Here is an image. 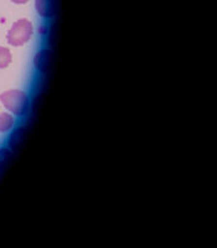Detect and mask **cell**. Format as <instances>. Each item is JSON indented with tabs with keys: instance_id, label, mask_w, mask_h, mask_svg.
Segmentation results:
<instances>
[{
	"instance_id": "1",
	"label": "cell",
	"mask_w": 217,
	"mask_h": 248,
	"mask_svg": "<svg viewBox=\"0 0 217 248\" xmlns=\"http://www.w3.org/2000/svg\"><path fill=\"white\" fill-rule=\"evenodd\" d=\"M0 102L14 116L23 117L30 107V98L24 91L9 90L0 94Z\"/></svg>"
},
{
	"instance_id": "2",
	"label": "cell",
	"mask_w": 217,
	"mask_h": 248,
	"mask_svg": "<svg viewBox=\"0 0 217 248\" xmlns=\"http://www.w3.org/2000/svg\"><path fill=\"white\" fill-rule=\"evenodd\" d=\"M34 34L32 24L26 19H19L13 24L6 35V40L12 46H23L28 43Z\"/></svg>"
},
{
	"instance_id": "3",
	"label": "cell",
	"mask_w": 217,
	"mask_h": 248,
	"mask_svg": "<svg viewBox=\"0 0 217 248\" xmlns=\"http://www.w3.org/2000/svg\"><path fill=\"white\" fill-rule=\"evenodd\" d=\"M35 6L40 16L45 19L54 17L57 10V0H36Z\"/></svg>"
},
{
	"instance_id": "4",
	"label": "cell",
	"mask_w": 217,
	"mask_h": 248,
	"mask_svg": "<svg viewBox=\"0 0 217 248\" xmlns=\"http://www.w3.org/2000/svg\"><path fill=\"white\" fill-rule=\"evenodd\" d=\"M51 60V51L47 48L40 50L34 57V66L39 72H46L50 66Z\"/></svg>"
},
{
	"instance_id": "5",
	"label": "cell",
	"mask_w": 217,
	"mask_h": 248,
	"mask_svg": "<svg viewBox=\"0 0 217 248\" xmlns=\"http://www.w3.org/2000/svg\"><path fill=\"white\" fill-rule=\"evenodd\" d=\"M26 134V128L25 127H17L15 128L12 132V134L9 136L8 138V145L12 150L17 149V148L21 145L24 138H25Z\"/></svg>"
},
{
	"instance_id": "6",
	"label": "cell",
	"mask_w": 217,
	"mask_h": 248,
	"mask_svg": "<svg viewBox=\"0 0 217 248\" xmlns=\"http://www.w3.org/2000/svg\"><path fill=\"white\" fill-rule=\"evenodd\" d=\"M15 119L9 113H0V133H6L14 127Z\"/></svg>"
},
{
	"instance_id": "7",
	"label": "cell",
	"mask_w": 217,
	"mask_h": 248,
	"mask_svg": "<svg viewBox=\"0 0 217 248\" xmlns=\"http://www.w3.org/2000/svg\"><path fill=\"white\" fill-rule=\"evenodd\" d=\"M12 61H13V56L10 50L0 46V70H1V68L8 67V66L12 63Z\"/></svg>"
},
{
	"instance_id": "8",
	"label": "cell",
	"mask_w": 217,
	"mask_h": 248,
	"mask_svg": "<svg viewBox=\"0 0 217 248\" xmlns=\"http://www.w3.org/2000/svg\"><path fill=\"white\" fill-rule=\"evenodd\" d=\"M12 150L10 148H0V169H3L8 165L12 159Z\"/></svg>"
},
{
	"instance_id": "9",
	"label": "cell",
	"mask_w": 217,
	"mask_h": 248,
	"mask_svg": "<svg viewBox=\"0 0 217 248\" xmlns=\"http://www.w3.org/2000/svg\"><path fill=\"white\" fill-rule=\"evenodd\" d=\"M12 1L15 4H26L29 0H12Z\"/></svg>"
}]
</instances>
